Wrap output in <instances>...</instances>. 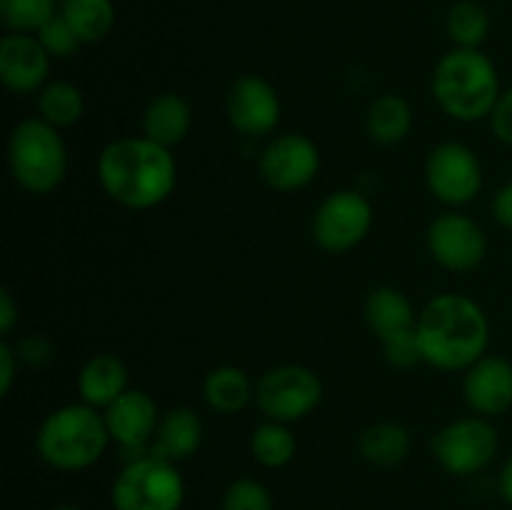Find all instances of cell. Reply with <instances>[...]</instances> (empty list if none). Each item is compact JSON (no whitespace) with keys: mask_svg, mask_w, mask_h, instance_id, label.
I'll return each mask as SVG.
<instances>
[{"mask_svg":"<svg viewBox=\"0 0 512 510\" xmlns=\"http://www.w3.org/2000/svg\"><path fill=\"white\" fill-rule=\"evenodd\" d=\"M413 448L410 430L398 420H380L365 428L358 438V453L375 468H395L403 463Z\"/></svg>","mask_w":512,"mask_h":510,"instance_id":"obj_21","label":"cell"},{"mask_svg":"<svg viewBox=\"0 0 512 510\" xmlns=\"http://www.w3.org/2000/svg\"><path fill=\"white\" fill-rule=\"evenodd\" d=\"M255 403L268 420L290 425L323 403V380L305 365H275L255 383Z\"/></svg>","mask_w":512,"mask_h":510,"instance_id":"obj_8","label":"cell"},{"mask_svg":"<svg viewBox=\"0 0 512 510\" xmlns=\"http://www.w3.org/2000/svg\"><path fill=\"white\" fill-rule=\"evenodd\" d=\"M38 40L43 43V48L48 50L50 58H60V60L73 58V55L78 53L80 45H83L78 35H75V30L68 25V20H65L60 13L38 30Z\"/></svg>","mask_w":512,"mask_h":510,"instance_id":"obj_30","label":"cell"},{"mask_svg":"<svg viewBox=\"0 0 512 510\" xmlns=\"http://www.w3.org/2000/svg\"><path fill=\"white\" fill-rule=\"evenodd\" d=\"M428 250L438 265L453 273H468L485 260L488 238L480 223L470 215L450 213L438 215L428 228Z\"/></svg>","mask_w":512,"mask_h":510,"instance_id":"obj_12","label":"cell"},{"mask_svg":"<svg viewBox=\"0 0 512 510\" xmlns=\"http://www.w3.org/2000/svg\"><path fill=\"white\" fill-rule=\"evenodd\" d=\"M258 168L270 188L280 193H293L315 180L320 170V150L308 135H278L263 148Z\"/></svg>","mask_w":512,"mask_h":510,"instance_id":"obj_11","label":"cell"},{"mask_svg":"<svg viewBox=\"0 0 512 510\" xmlns=\"http://www.w3.org/2000/svg\"><path fill=\"white\" fill-rule=\"evenodd\" d=\"M38 118L50 123L53 128L63 130L78 123L85 113V98L78 85L68 80H50L38 90Z\"/></svg>","mask_w":512,"mask_h":510,"instance_id":"obj_25","label":"cell"},{"mask_svg":"<svg viewBox=\"0 0 512 510\" xmlns=\"http://www.w3.org/2000/svg\"><path fill=\"white\" fill-rule=\"evenodd\" d=\"M365 320L375 338L383 343L393 335L415 330L418 313L403 290L393 288V285H380V288L370 290L368 300H365Z\"/></svg>","mask_w":512,"mask_h":510,"instance_id":"obj_19","label":"cell"},{"mask_svg":"<svg viewBox=\"0 0 512 510\" xmlns=\"http://www.w3.org/2000/svg\"><path fill=\"white\" fill-rule=\"evenodd\" d=\"M373 225V205L358 190H335L313 215V240L325 253H348Z\"/></svg>","mask_w":512,"mask_h":510,"instance_id":"obj_9","label":"cell"},{"mask_svg":"<svg viewBox=\"0 0 512 510\" xmlns=\"http://www.w3.org/2000/svg\"><path fill=\"white\" fill-rule=\"evenodd\" d=\"M283 103L273 85L260 75H243L228 90V120L245 138H263L280 123Z\"/></svg>","mask_w":512,"mask_h":510,"instance_id":"obj_14","label":"cell"},{"mask_svg":"<svg viewBox=\"0 0 512 510\" xmlns=\"http://www.w3.org/2000/svg\"><path fill=\"white\" fill-rule=\"evenodd\" d=\"M20 320V308L10 290H0V333L10 335Z\"/></svg>","mask_w":512,"mask_h":510,"instance_id":"obj_35","label":"cell"},{"mask_svg":"<svg viewBox=\"0 0 512 510\" xmlns=\"http://www.w3.org/2000/svg\"><path fill=\"white\" fill-rule=\"evenodd\" d=\"M425 180L440 203L458 208L473 203L483 190V163L473 148L450 140L430 150Z\"/></svg>","mask_w":512,"mask_h":510,"instance_id":"obj_10","label":"cell"},{"mask_svg":"<svg viewBox=\"0 0 512 510\" xmlns=\"http://www.w3.org/2000/svg\"><path fill=\"white\" fill-rule=\"evenodd\" d=\"M50 55L38 35L8 33L0 40V80L10 93H38L48 83Z\"/></svg>","mask_w":512,"mask_h":510,"instance_id":"obj_15","label":"cell"},{"mask_svg":"<svg viewBox=\"0 0 512 510\" xmlns=\"http://www.w3.org/2000/svg\"><path fill=\"white\" fill-rule=\"evenodd\" d=\"M430 90L440 110L460 123L490 118L503 95L498 68L480 48H453L445 53L435 65Z\"/></svg>","mask_w":512,"mask_h":510,"instance_id":"obj_3","label":"cell"},{"mask_svg":"<svg viewBox=\"0 0 512 510\" xmlns=\"http://www.w3.org/2000/svg\"><path fill=\"white\" fill-rule=\"evenodd\" d=\"M430 450L440 468L458 478L478 475L498 458V428L483 415L458 418L430 438Z\"/></svg>","mask_w":512,"mask_h":510,"instance_id":"obj_7","label":"cell"},{"mask_svg":"<svg viewBox=\"0 0 512 510\" xmlns=\"http://www.w3.org/2000/svg\"><path fill=\"white\" fill-rule=\"evenodd\" d=\"M493 215H495V220L503 225V228L512 230V180H510V183H505L503 188L495 193Z\"/></svg>","mask_w":512,"mask_h":510,"instance_id":"obj_36","label":"cell"},{"mask_svg":"<svg viewBox=\"0 0 512 510\" xmlns=\"http://www.w3.org/2000/svg\"><path fill=\"white\" fill-rule=\"evenodd\" d=\"M385 360H388L393 368H413V365L423 363V355H420L418 335L415 330H408V333L393 335V338L383 340Z\"/></svg>","mask_w":512,"mask_h":510,"instance_id":"obj_31","label":"cell"},{"mask_svg":"<svg viewBox=\"0 0 512 510\" xmlns=\"http://www.w3.org/2000/svg\"><path fill=\"white\" fill-rule=\"evenodd\" d=\"M103 418L110 443H115L125 453H133L130 458L150 453V443L160 425V413L155 400L145 390L128 388L103 410Z\"/></svg>","mask_w":512,"mask_h":510,"instance_id":"obj_13","label":"cell"},{"mask_svg":"<svg viewBox=\"0 0 512 510\" xmlns=\"http://www.w3.org/2000/svg\"><path fill=\"white\" fill-rule=\"evenodd\" d=\"M110 443L105 418L88 403H70L45 415L35 433V450L48 468L80 473L103 458Z\"/></svg>","mask_w":512,"mask_h":510,"instance_id":"obj_4","label":"cell"},{"mask_svg":"<svg viewBox=\"0 0 512 510\" xmlns=\"http://www.w3.org/2000/svg\"><path fill=\"white\" fill-rule=\"evenodd\" d=\"M18 365L20 358L15 345L3 340V343H0V395H3V398L10 395V390H13L15 378H18Z\"/></svg>","mask_w":512,"mask_h":510,"instance_id":"obj_34","label":"cell"},{"mask_svg":"<svg viewBox=\"0 0 512 510\" xmlns=\"http://www.w3.org/2000/svg\"><path fill=\"white\" fill-rule=\"evenodd\" d=\"M200 445H203V420L193 408L178 405L160 418L153 443H150V453L170 460V463H183L198 453Z\"/></svg>","mask_w":512,"mask_h":510,"instance_id":"obj_17","label":"cell"},{"mask_svg":"<svg viewBox=\"0 0 512 510\" xmlns=\"http://www.w3.org/2000/svg\"><path fill=\"white\" fill-rule=\"evenodd\" d=\"M463 395L470 410L483 418H498L512 408V363L500 355H483L465 370Z\"/></svg>","mask_w":512,"mask_h":510,"instance_id":"obj_16","label":"cell"},{"mask_svg":"<svg viewBox=\"0 0 512 510\" xmlns=\"http://www.w3.org/2000/svg\"><path fill=\"white\" fill-rule=\"evenodd\" d=\"M415 335L423 363L455 373L488 355L490 320L470 295L440 293L420 310Z\"/></svg>","mask_w":512,"mask_h":510,"instance_id":"obj_2","label":"cell"},{"mask_svg":"<svg viewBox=\"0 0 512 510\" xmlns=\"http://www.w3.org/2000/svg\"><path fill=\"white\" fill-rule=\"evenodd\" d=\"M413 128V110L400 95L385 93L368 108V133L380 145H398Z\"/></svg>","mask_w":512,"mask_h":510,"instance_id":"obj_24","label":"cell"},{"mask_svg":"<svg viewBox=\"0 0 512 510\" xmlns=\"http://www.w3.org/2000/svg\"><path fill=\"white\" fill-rule=\"evenodd\" d=\"M15 350H18L20 363L45 365L50 360V355H53V343H50L45 335L30 333V335H25L18 345H15Z\"/></svg>","mask_w":512,"mask_h":510,"instance_id":"obj_33","label":"cell"},{"mask_svg":"<svg viewBox=\"0 0 512 510\" xmlns=\"http://www.w3.org/2000/svg\"><path fill=\"white\" fill-rule=\"evenodd\" d=\"M193 113L183 95L160 93L148 103L143 113V135L173 150L190 133Z\"/></svg>","mask_w":512,"mask_h":510,"instance_id":"obj_20","label":"cell"},{"mask_svg":"<svg viewBox=\"0 0 512 510\" xmlns=\"http://www.w3.org/2000/svg\"><path fill=\"white\" fill-rule=\"evenodd\" d=\"M445 28L455 48H480L488 40L490 15L475 0H458L445 15Z\"/></svg>","mask_w":512,"mask_h":510,"instance_id":"obj_27","label":"cell"},{"mask_svg":"<svg viewBox=\"0 0 512 510\" xmlns=\"http://www.w3.org/2000/svg\"><path fill=\"white\" fill-rule=\"evenodd\" d=\"M205 403L220 415H235L248 408L250 400H255V385L250 383L248 373L235 365H220L205 375L203 383Z\"/></svg>","mask_w":512,"mask_h":510,"instance_id":"obj_22","label":"cell"},{"mask_svg":"<svg viewBox=\"0 0 512 510\" xmlns=\"http://www.w3.org/2000/svg\"><path fill=\"white\" fill-rule=\"evenodd\" d=\"M128 390V368L113 353H100L85 360L78 373L80 400L93 408L105 410L113 400Z\"/></svg>","mask_w":512,"mask_h":510,"instance_id":"obj_18","label":"cell"},{"mask_svg":"<svg viewBox=\"0 0 512 510\" xmlns=\"http://www.w3.org/2000/svg\"><path fill=\"white\" fill-rule=\"evenodd\" d=\"M8 163L13 180L33 195H48L63 183L68 148L58 128L43 118H25L8 140Z\"/></svg>","mask_w":512,"mask_h":510,"instance_id":"obj_5","label":"cell"},{"mask_svg":"<svg viewBox=\"0 0 512 510\" xmlns=\"http://www.w3.org/2000/svg\"><path fill=\"white\" fill-rule=\"evenodd\" d=\"M95 170L105 195L128 210L158 208L178 185L173 150L145 135H130L105 145Z\"/></svg>","mask_w":512,"mask_h":510,"instance_id":"obj_1","label":"cell"},{"mask_svg":"<svg viewBox=\"0 0 512 510\" xmlns=\"http://www.w3.org/2000/svg\"><path fill=\"white\" fill-rule=\"evenodd\" d=\"M185 503V478L178 463L143 453L125 460L110 485L113 510H180Z\"/></svg>","mask_w":512,"mask_h":510,"instance_id":"obj_6","label":"cell"},{"mask_svg":"<svg viewBox=\"0 0 512 510\" xmlns=\"http://www.w3.org/2000/svg\"><path fill=\"white\" fill-rule=\"evenodd\" d=\"M295 453H298V438L288 428V423L265 420L250 435V455L263 468H285L288 463H293Z\"/></svg>","mask_w":512,"mask_h":510,"instance_id":"obj_26","label":"cell"},{"mask_svg":"<svg viewBox=\"0 0 512 510\" xmlns=\"http://www.w3.org/2000/svg\"><path fill=\"white\" fill-rule=\"evenodd\" d=\"M48 510H85L83 505H78V503H58V505H53V508H48Z\"/></svg>","mask_w":512,"mask_h":510,"instance_id":"obj_38","label":"cell"},{"mask_svg":"<svg viewBox=\"0 0 512 510\" xmlns=\"http://www.w3.org/2000/svg\"><path fill=\"white\" fill-rule=\"evenodd\" d=\"M488 120L495 138L503 145H508V148H512V88L503 90V95L498 98V103H495Z\"/></svg>","mask_w":512,"mask_h":510,"instance_id":"obj_32","label":"cell"},{"mask_svg":"<svg viewBox=\"0 0 512 510\" xmlns=\"http://www.w3.org/2000/svg\"><path fill=\"white\" fill-rule=\"evenodd\" d=\"M220 510H275L268 485L255 478H238L225 488Z\"/></svg>","mask_w":512,"mask_h":510,"instance_id":"obj_29","label":"cell"},{"mask_svg":"<svg viewBox=\"0 0 512 510\" xmlns=\"http://www.w3.org/2000/svg\"><path fill=\"white\" fill-rule=\"evenodd\" d=\"M498 493L500 498L505 500V503L512 508V455L508 460L503 463V468H500V475H498Z\"/></svg>","mask_w":512,"mask_h":510,"instance_id":"obj_37","label":"cell"},{"mask_svg":"<svg viewBox=\"0 0 512 510\" xmlns=\"http://www.w3.org/2000/svg\"><path fill=\"white\" fill-rule=\"evenodd\" d=\"M60 15L83 45L100 43L115 25L113 0H60Z\"/></svg>","mask_w":512,"mask_h":510,"instance_id":"obj_23","label":"cell"},{"mask_svg":"<svg viewBox=\"0 0 512 510\" xmlns=\"http://www.w3.org/2000/svg\"><path fill=\"white\" fill-rule=\"evenodd\" d=\"M58 13V0H0V23L8 33L38 35Z\"/></svg>","mask_w":512,"mask_h":510,"instance_id":"obj_28","label":"cell"}]
</instances>
